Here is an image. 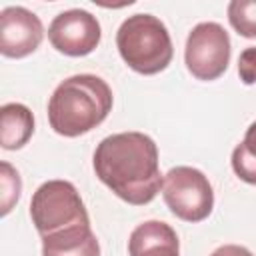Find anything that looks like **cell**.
Wrapping results in <instances>:
<instances>
[{
	"label": "cell",
	"instance_id": "obj_2",
	"mask_svg": "<svg viewBox=\"0 0 256 256\" xmlns=\"http://www.w3.org/2000/svg\"><path fill=\"white\" fill-rule=\"evenodd\" d=\"M112 90L96 74H76L62 80L48 100L50 128L76 138L100 126L112 110Z\"/></svg>",
	"mask_w": 256,
	"mask_h": 256
},
{
	"label": "cell",
	"instance_id": "obj_1",
	"mask_svg": "<svg viewBox=\"0 0 256 256\" xmlns=\"http://www.w3.org/2000/svg\"><path fill=\"white\" fill-rule=\"evenodd\" d=\"M94 172L120 200L144 206L162 190L156 142L142 132H118L94 150Z\"/></svg>",
	"mask_w": 256,
	"mask_h": 256
},
{
	"label": "cell",
	"instance_id": "obj_8",
	"mask_svg": "<svg viewBox=\"0 0 256 256\" xmlns=\"http://www.w3.org/2000/svg\"><path fill=\"white\" fill-rule=\"evenodd\" d=\"M44 38L40 18L24 6H8L0 12V52L6 58L32 54Z\"/></svg>",
	"mask_w": 256,
	"mask_h": 256
},
{
	"label": "cell",
	"instance_id": "obj_10",
	"mask_svg": "<svg viewBox=\"0 0 256 256\" xmlns=\"http://www.w3.org/2000/svg\"><path fill=\"white\" fill-rule=\"evenodd\" d=\"M42 256H100V244L88 224H76L42 238Z\"/></svg>",
	"mask_w": 256,
	"mask_h": 256
},
{
	"label": "cell",
	"instance_id": "obj_7",
	"mask_svg": "<svg viewBox=\"0 0 256 256\" xmlns=\"http://www.w3.org/2000/svg\"><path fill=\"white\" fill-rule=\"evenodd\" d=\"M102 28L94 14L88 10H64L48 26L50 44L66 56H86L100 44Z\"/></svg>",
	"mask_w": 256,
	"mask_h": 256
},
{
	"label": "cell",
	"instance_id": "obj_16",
	"mask_svg": "<svg viewBox=\"0 0 256 256\" xmlns=\"http://www.w3.org/2000/svg\"><path fill=\"white\" fill-rule=\"evenodd\" d=\"M210 256H254L248 248L238 246V244H224L220 248H216Z\"/></svg>",
	"mask_w": 256,
	"mask_h": 256
},
{
	"label": "cell",
	"instance_id": "obj_9",
	"mask_svg": "<svg viewBox=\"0 0 256 256\" xmlns=\"http://www.w3.org/2000/svg\"><path fill=\"white\" fill-rule=\"evenodd\" d=\"M130 256H180V242L176 230L160 220H146L138 224L128 238Z\"/></svg>",
	"mask_w": 256,
	"mask_h": 256
},
{
	"label": "cell",
	"instance_id": "obj_4",
	"mask_svg": "<svg viewBox=\"0 0 256 256\" xmlns=\"http://www.w3.org/2000/svg\"><path fill=\"white\" fill-rule=\"evenodd\" d=\"M30 218L40 238L90 222L76 186L68 180H48L40 184L30 200Z\"/></svg>",
	"mask_w": 256,
	"mask_h": 256
},
{
	"label": "cell",
	"instance_id": "obj_11",
	"mask_svg": "<svg viewBox=\"0 0 256 256\" xmlns=\"http://www.w3.org/2000/svg\"><path fill=\"white\" fill-rule=\"evenodd\" d=\"M34 134V114L20 102H8L0 108V144L4 150H18Z\"/></svg>",
	"mask_w": 256,
	"mask_h": 256
},
{
	"label": "cell",
	"instance_id": "obj_15",
	"mask_svg": "<svg viewBox=\"0 0 256 256\" xmlns=\"http://www.w3.org/2000/svg\"><path fill=\"white\" fill-rule=\"evenodd\" d=\"M238 76L244 84H256V46H248L238 56Z\"/></svg>",
	"mask_w": 256,
	"mask_h": 256
},
{
	"label": "cell",
	"instance_id": "obj_3",
	"mask_svg": "<svg viewBox=\"0 0 256 256\" xmlns=\"http://www.w3.org/2000/svg\"><path fill=\"white\" fill-rule=\"evenodd\" d=\"M116 46L122 60L144 76L166 70L174 56L168 28L152 14L128 16L116 32Z\"/></svg>",
	"mask_w": 256,
	"mask_h": 256
},
{
	"label": "cell",
	"instance_id": "obj_13",
	"mask_svg": "<svg viewBox=\"0 0 256 256\" xmlns=\"http://www.w3.org/2000/svg\"><path fill=\"white\" fill-rule=\"evenodd\" d=\"M228 20L244 38H256V0H232L228 4Z\"/></svg>",
	"mask_w": 256,
	"mask_h": 256
},
{
	"label": "cell",
	"instance_id": "obj_12",
	"mask_svg": "<svg viewBox=\"0 0 256 256\" xmlns=\"http://www.w3.org/2000/svg\"><path fill=\"white\" fill-rule=\"evenodd\" d=\"M232 170L246 184H256V122L244 134V140L232 150Z\"/></svg>",
	"mask_w": 256,
	"mask_h": 256
},
{
	"label": "cell",
	"instance_id": "obj_5",
	"mask_svg": "<svg viewBox=\"0 0 256 256\" xmlns=\"http://www.w3.org/2000/svg\"><path fill=\"white\" fill-rule=\"evenodd\" d=\"M162 198L170 212L184 222H202L214 208L210 180L192 166L170 168L162 182Z\"/></svg>",
	"mask_w": 256,
	"mask_h": 256
},
{
	"label": "cell",
	"instance_id": "obj_6",
	"mask_svg": "<svg viewBox=\"0 0 256 256\" xmlns=\"http://www.w3.org/2000/svg\"><path fill=\"white\" fill-rule=\"evenodd\" d=\"M188 72L198 80L220 78L230 62V36L218 22H200L192 28L184 48Z\"/></svg>",
	"mask_w": 256,
	"mask_h": 256
},
{
	"label": "cell",
	"instance_id": "obj_14",
	"mask_svg": "<svg viewBox=\"0 0 256 256\" xmlns=\"http://www.w3.org/2000/svg\"><path fill=\"white\" fill-rule=\"evenodd\" d=\"M0 200H2V216H6L12 206L18 202L20 192H22V180L18 170L10 164V162H2L0 164Z\"/></svg>",
	"mask_w": 256,
	"mask_h": 256
}]
</instances>
